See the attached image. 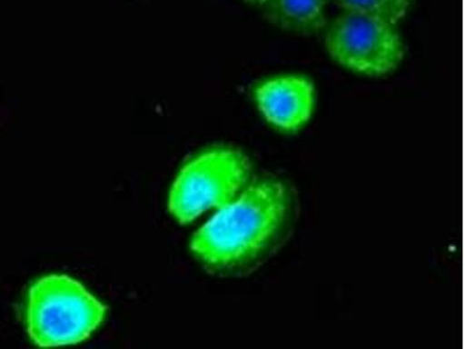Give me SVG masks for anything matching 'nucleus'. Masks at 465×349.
Listing matches in <instances>:
<instances>
[{"label":"nucleus","mask_w":465,"mask_h":349,"mask_svg":"<svg viewBox=\"0 0 465 349\" xmlns=\"http://www.w3.org/2000/svg\"><path fill=\"white\" fill-rule=\"evenodd\" d=\"M292 214V196L283 182H257L196 232L191 251L214 270L252 269L280 246Z\"/></svg>","instance_id":"nucleus-1"},{"label":"nucleus","mask_w":465,"mask_h":349,"mask_svg":"<svg viewBox=\"0 0 465 349\" xmlns=\"http://www.w3.org/2000/svg\"><path fill=\"white\" fill-rule=\"evenodd\" d=\"M326 48L338 64L375 76L393 72L405 55L393 25L349 12L331 25Z\"/></svg>","instance_id":"nucleus-4"},{"label":"nucleus","mask_w":465,"mask_h":349,"mask_svg":"<svg viewBox=\"0 0 465 349\" xmlns=\"http://www.w3.org/2000/svg\"><path fill=\"white\" fill-rule=\"evenodd\" d=\"M106 306L66 275H48L28 289L26 327L39 347L84 342L105 319Z\"/></svg>","instance_id":"nucleus-2"},{"label":"nucleus","mask_w":465,"mask_h":349,"mask_svg":"<svg viewBox=\"0 0 465 349\" xmlns=\"http://www.w3.org/2000/svg\"><path fill=\"white\" fill-rule=\"evenodd\" d=\"M412 0H334L349 14L363 15L394 25L404 18Z\"/></svg>","instance_id":"nucleus-7"},{"label":"nucleus","mask_w":465,"mask_h":349,"mask_svg":"<svg viewBox=\"0 0 465 349\" xmlns=\"http://www.w3.org/2000/svg\"><path fill=\"white\" fill-rule=\"evenodd\" d=\"M255 99L270 124L285 131H296L309 122L314 106V86L305 78H273L257 87Z\"/></svg>","instance_id":"nucleus-5"},{"label":"nucleus","mask_w":465,"mask_h":349,"mask_svg":"<svg viewBox=\"0 0 465 349\" xmlns=\"http://www.w3.org/2000/svg\"><path fill=\"white\" fill-rule=\"evenodd\" d=\"M251 165L232 148L203 153L178 174L169 197V210L181 224L197 219L203 212L222 209L247 184Z\"/></svg>","instance_id":"nucleus-3"},{"label":"nucleus","mask_w":465,"mask_h":349,"mask_svg":"<svg viewBox=\"0 0 465 349\" xmlns=\"http://www.w3.org/2000/svg\"><path fill=\"white\" fill-rule=\"evenodd\" d=\"M244 2L248 4H252V5H262L264 3V0H244Z\"/></svg>","instance_id":"nucleus-8"},{"label":"nucleus","mask_w":465,"mask_h":349,"mask_svg":"<svg viewBox=\"0 0 465 349\" xmlns=\"http://www.w3.org/2000/svg\"><path fill=\"white\" fill-rule=\"evenodd\" d=\"M328 0H264L265 19L285 32L313 35L326 24Z\"/></svg>","instance_id":"nucleus-6"}]
</instances>
